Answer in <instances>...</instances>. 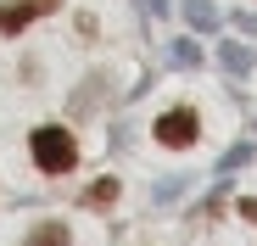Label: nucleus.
Returning <instances> with one entry per match:
<instances>
[{
	"label": "nucleus",
	"instance_id": "obj_1",
	"mask_svg": "<svg viewBox=\"0 0 257 246\" xmlns=\"http://www.w3.org/2000/svg\"><path fill=\"white\" fill-rule=\"evenodd\" d=\"M28 151H34V168H39V174H67V168H78V140L62 129V123L34 129V135H28Z\"/></svg>",
	"mask_w": 257,
	"mask_h": 246
},
{
	"label": "nucleus",
	"instance_id": "obj_2",
	"mask_svg": "<svg viewBox=\"0 0 257 246\" xmlns=\"http://www.w3.org/2000/svg\"><path fill=\"white\" fill-rule=\"evenodd\" d=\"M157 146H168V151H185V146H196L201 140V117L190 112V106H174V112H162L157 117Z\"/></svg>",
	"mask_w": 257,
	"mask_h": 246
},
{
	"label": "nucleus",
	"instance_id": "obj_3",
	"mask_svg": "<svg viewBox=\"0 0 257 246\" xmlns=\"http://www.w3.org/2000/svg\"><path fill=\"white\" fill-rule=\"evenodd\" d=\"M56 6H62V0H6V6H0V34H23L28 23L51 17Z\"/></svg>",
	"mask_w": 257,
	"mask_h": 246
},
{
	"label": "nucleus",
	"instance_id": "obj_4",
	"mask_svg": "<svg viewBox=\"0 0 257 246\" xmlns=\"http://www.w3.org/2000/svg\"><path fill=\"white\" fill-rule=\"evenodd\" d=\"M218 62H224V73H235V78H246V73L257 67V56H251L246 45H235V39H224V45H218Z\"/></svg>",
	"mask_w": 257,
	"mask_h": 246
},
{
	"label": "nucleus",
	"instance_id": "obj_5",
	"mask_svg": "<svg viewBox=\"0 0 257 246\" xmlns=\"http://www.w3.org/2000/svg\"><path fill=\"white\" fill-rule=\"evenodd\" d=\"M185 23H190L196 34H212L224 17H218V6H212V0H185Z\"/></svg>",
	"mask_w": 257,
	"mask_h": 246
},
{
	"label": "nucleus",
	"instance_id": "obj_6",
	"mask_svg": "<svg viewBox=\"0 0 257 246\" xmlns=\"http://www.w3.org/2000/svg\"><path fill=\"white\" fill-rule=\"evenodd\" d=\"M23 246H67V224H56V218L51 224H34Z\"/></svg>",
	"mask_w": 257,
	"mask_h": 246
},
{
	"label": "nucleus",
	"instance_id": "obj_7",
	"mask_svg": "<svg viewBox=\"0 0 257 246\" xmlns=\"http://www.w3.org/2000/svg\"><path fill=\"white\" fill-rule=\"evenodd\" d=\"M112 196H117V179H95L90 190H84V207H106Z\"/></svg>",
	"mask_w": 257,
	"mask_h": 246
},
{
	"label": "nucleus",
	"instance_id": "obj_8",
	"mask_svg": "<svg viewBox=\"0 0 257 246\" xmlns=\"http://www.w3.org/2000/svg\"><path fill=\"white\" fill-rule=\"evenodd\" d=\"M168 62H174V67H196V62H201V51L190 45V39H179V45L168 51Z\"/></svg>",
	"mask_w": 257,
	"mask_h": 246
},
{
	"label": "nucleus",
	"instance_id": "obj_9",
	"mask_svg": "<svg viewBox=\"0 0 257 246\" xmlns=\"http://www.w3.org/2000/svg\"><path fill=\"white\" fill-rule=\"evenodd\" d=\"M246 157H251V146H235V151H229V157L218 162V174H235V168H240V162H246Z\"/></svg>",
	"mask_w": 257,
	"mask_h": 246
},
{
	"label": "nucleus",
	"instance_id": "obj_10",
	"mask_svg": "<svg viewBox=\"0 0 257 246\" xmlns=\"http://www.w3.org/2000/svg\"><path fill=\"white\" fill-rule=\"evenodd\" d=\"M240 28H246V34H257V17H251V12H240Z\"/></svg>",
	"mask_w": 257,
	"mask_h": 246
},
{
	"label": "nucleus",
	"instance_id": "obj_11",
	"mask_svg": "<svg viewBox=\"0 0 257 246\" xmlns=\"http://www.w3.org/2000/svg\"><path fill=\"white\" fill-rule=\"evenodd\" d=\"M146 6H151V12H157V17H162V12H168V0H146Z\"/></svg>",
	"mask_w": 257,
	"mask_h": 246
}]
</instances>
